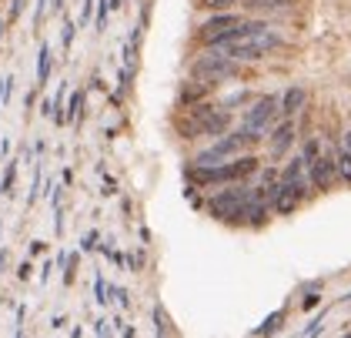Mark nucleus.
Returning a JSON list of instances; mask_svg holds the SVG:
<instances>
[{"label":"nucleus","instance_id":"nucleus-10","mask_svg":"<svg viewBox=\"0 0 351 338\" xmlns=\"http://www.w3.org/2000/svg\"><path fill=\"white\" fill-rule=\"evenodd\" d=\"M304 174V157L295 155L285 168H281V174H278V181H295V178H301Z\"/></svg>","mask_w":351,"mask_h":338},{"label":"nucleus","instance_id":"nucleus-9","mask_svg":"<svg viewBox=\"0 0 351 338\" xmlns=\"http://www.w3.org/2000/svg\"><path fill=\"white\" fill-rule=\"evenodd\" d=\"M247 10L261 14V10H285V7H295V0H241Z\"/></svg>","mask_w":351,"mask_h":338},{"label":"nucleus","instance_id":"nucleus-7","mask_svg":"<svg viewBox=\"0 0 351 338\" xmlns=\"http://www.w3.org/2000/svg\"><path fill=\"white\" fill-rule=\"evenodd\" d=\"M304 101H308V91H304L301 84H291V87L278 98V111H281L285 117H295L298 111H304Z\"/></svg>","mask_w":351,"mask_h":338},{"label":"nucleus","instance_id":"nucleus-4","mask_svg":"<svg viewBox=\"0 0 351 338\" xmlns=\"http://www.w3.org/2000/svg\"><path fill=\"white\" fill-rule=\"evenodd\" d=\"M304 174L311 181V191H331L338 184V168H335V151L318 155L311 164H304Z\"/></svg>","mask_w":351,"mask_h":338},{"label":"nucleus","instance_id":"nucleus-8","mask_svg":"<svg viewBox=\"0 0 351 338\" xmlns=\"http://www.w3.org/2000/svg\"><path fill=\"white\" fill-rule=\"evenodd\" d=\"M291 144H295V124H291V117H288V121H281V124L274 128L271 151H274V157H285L288 151H291Z\"/></svg>","mask_w":351,"mask_h":338},{"label":"nucleus","instance_id":"nucleus-13","mask_svg":"<svg viewBox=\"0 0 351 338\" xmlns=\"http://www.w3.org/2000/svg\"><path fill=\"white\" fill-rule=\"evenodd\" d=\"M244 101H247V91H234V94L224 98V104L221 107H234V104H244Z\"/></svg>","mask_w":351,"mask_h":338},{"label":"nucleus","instance_id":"nucleus-3","mask_svg":"<svg viewBox=\"0 0 351 338\" xmlns=\"http://www.w3.org/2000/svg\"><path fill=\"white\" fill-rule=\"evenodd\" d=\"M191 74L197 80H204V84H221V80L234 78L238 74V60L234 57H228L224 51H217V47H208V51L201 54V57H194V64H191Z\"/></svg>","mask_w":351,"mask_h":338},{"label":"nucleus","instance_id":"nucleus-15","mask_svg":"<svg viewBox=\"0 0 351 338\" xmlns=\"http://www.w3.org/2000/svg\"><path fill=\"white\" fill-rule=\"evenodd\" d=\"M341 148H345V151L351 155V131H345V144H341Z\"/></svg>","mask_w":351,"mask_h":338},{"label":"nucleus","instance_id":"nucleus-12","mask_svg":"<svg viewBox=\"0 0 351 338\" xmlns=\"http://www.w3.org/2000/svg\"><path fill=\"white\" fill-rule=\"evenodd\" d=\"M318 155H322V141H318V137H308V141H304V148H301L304 164H311V161H315Z\"/></svg>","mask_w":351,"mask_h":338},{"label":"nucleus","instance_id":"nucleus-14","mask_svg":"<svg viewBox=\"0 0 351 338\" xmlns=\"http://www.w3.org/2000/svg\"><path fill=\"white\" fill-rule=\"evenodd\" d=\"M315 305H318V295H315V291H311V295H308V298H304V308H315Z\"/></svg>","mask_w":351,"mask_h":338},{"label":"nucleus","instance_id":"nucleus-1","mask_svg":"<svg viewBox=\"0 0 351 338\" xmlns=\"http://www.w3.org/2000/svg\"><path fill=\"white\" fill-rule=\"evenodd\" d=\"M258 157L254 155H234L221 164H191L188 178L194 184H234V181H244L258 171Z\"/></svg>","mask_w":351,"mask_h":338},{"label":"nucleus","instance_id":"nucleus-6","mask_svg":"<svg viewBox=\"0 0 351 338\" xmlns=\"http://www.w3.org/2000/svg\"><path fill=\"white\" fill-rule=\"evenodd\" d=\"M278 117H281V111H278V98H274V94H265L261 101H254V104H251V111L244 114V128L265 134V131H268Z\"/></svg>","mask_w":351,"mask_h":338},{"label":"nucleus","instance_id":"nucleus-2","mask_svg":"<svg viewBox=\"0 0 351 338\" xmlns=\"http://www.w3.org/2000/svg\"><path fill=\"white\" fill-rule=\"evenodd\" d=\"M281 47H285V37L274 34L271 27H265V30H254V34H247L241 41H231V44H224L217 51H224L228 57H234L238 64H244V60H261V57L281 51Z\"/></svg>","mask_w":351,"mask_h":338},{"label":"nucleus","instance_id":"nucleus-11","mask_svg":"<svg viewBox=\"0 0 351 338\" xmlns=\"http://www.w3.org/2000/svg\"><path fill=\"white\" fill-rule=\"evenodd\" d=\"M335 168H338V181L351 184V155L341 148V151H335Z\"/></svg>","mask_w":351,"mask_h":338},{"label":"nucleus","instance_id":"nucleus-5","mask_svg":"<svg viewBox=\"0 0 351 338\" xmlns=\"http://www.w3.org/2000/svg\"><path fill=\"white\" fill-rule=\"evenodd\" d=\"M238 21H241V14H231V10H215L204 24L197 27V44H201V47H211V44H217V41H221L231 27L238 24Z\"/></svg>","mask_w":351,"mask_h":338}]
</instances>
